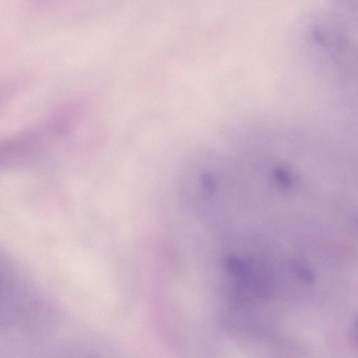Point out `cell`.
I'll list each match as a JSON object with an SVG mask.
<instances>
[{
	"instance_id": "6da1fadb",
	"label": "cell",
	"mask_w": 358,
	"mask_h": 358,
	"mask_svg": "<svg viewBox=\"0 0 358 358\" xmlns=\"http://www.w3.org/2000/svg\"><path fill=\"white\" fill-rule=\"evenodd\" d=\"M339 15L358 26V0H331Z\"/></svg>"
}]
</instances>
